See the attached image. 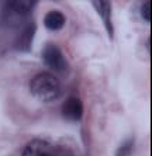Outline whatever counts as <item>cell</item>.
Returning <instances> with one entry per match:
<instances>
[{
    "label": "cell",
    "instance_id": "2",
    "mask_svg": "<svg viewBox=\"0 0 152 156\" xmlns=\"http://www.w3.org/2000/svg\"><path fill=\"white\" fill-rule=\"evenodd\" d=\"M44 65L48 66L51 70L58 73H66L69 69V63L66 58L62 54L61 48L56 47L55 44H45L41 52Z\"/></svg>",
    "mask_w": 152,
    "mask_h": 156
},
{
    "label": "cell",
    "instance_id": "1",
    "mask_svg": "<svg viewBox=\"0 0 152 156\" xmlns=\"http://www.w3.org/2000/svg\"><path fill=\"white\" fill-rule=\"evenodd\" d=\"M30 90L35 98L44 103H51L61 96L62 87L55 75L49 72H41L31 79Z\"/></svg>",
    "mask_w": 152,
    "mask_h": 156
},
{
    "label": "cell",
    "instance_id": "3",
    "mask_svg": "<svg viewBox=\"0 0 152 156\" xmlns=\"http://www.w3.org/2000/svg\"><path fill=\"white\" fill-rule=\"evenodd\" d=\"M21 156H61L59 151L44 139H33L27 144Z\"/></svg>",
    "mask_w": 152,
    "mask_h": 156
},
{
    "label": "cell",
    "instance_id": "6",
    "mask_svg": "<svg viewBox=\"0 0 152 156\" xmlns=\"http://www.w3.org/2000/svg\"><path fill=\"white\" fill-rule=\"evenodd\" d=\"M92 6L100 14L101 21L109 33V37L113 38L114 37V27L111 24V3L107 0H94V2H92Z\"/></svg>",
    "mask_w": 152,
    "mask_h": 156
},
{
    "label": "cell",
    "instance_id": "5",
    "mask_svg": "<svg viewBox=\"0 0 152 156\" xmlns=\"http://www.w3.org/2000/svg\"><path fill=\"white\" fill-rule=\"evenodd\" d=\"M35 2L34 0H13V2H7V13H6V18L9 17H25L30 14L33 9L35 7Z\"/></svg>",
    "mask_w": 152,
    "mask_h": 156
},
{
    "label": "cell",
    "instance_id": "4",
    "mask_svg": "<svg viewBox=\"0 0 152 156\" xmlns=\"http://www.w3.org/2000/svg\"><path fill=\"white\" fill-rule=\"evenodd\" d=\"M62 117L68 121L78 122L83 117V103L80 101L78 97H69L65 100L61 108Z\"/></svg>",
    "mask_w": 152,
    "mask_h": 156
},
{
    "label": "cell",
    "instance_id": "9",
    "mask_svg": "<svg viewBox=\"0 0 152 156\" xmlns=\"http://www.w3.org/2000/svg\"><path fill=\"white\" fill-rule=\"evenodd\" d=\"M132 151H134V139L130 138L121 144V146L117 149L116 156H131Z\"/></svg>",
    "mask_w": 152,
    "mask_h": 156
},
{
    "label": "cell",
    "instance_id": "10",
    "mask_svg": "<svg viewBox=\"0 0 152 156\" xmlns=\"http://www.w3.org/2000/svg\"><path fill=\"white\" fill-rule=\"evenodd\" d=\"M141 16L145 21H151V2H145L141 7Z\"/></svg>",
    "mask_w": 152,
    "mask_h": 156
},
{
    "label": "cell",
    "instance_id": "8",
    "mask_svg": "<svg viewBox=\"0 0 152 156\" xmlns=\"http://www.w3.org/2000/svg\"><path fill=\"white\" fill-rule=\"evenodd\" d=\"M66 18L58 10H51L48 11L45 17H44V26L47 27V30L49 31H59L62 27L65 26Z\"/></svg>",
    "mask_w": 152,
    "mask_h": 156
},
{
    "label": "cell",
    "instance_id": "7",
    "mask_svg": "<svg viewBox=\"0 0 152 156\" xmlns=\"http://www.w3.org/2000/svg\"><path fill=\"white\" fill-rule=\"evenodd\" d=\"M35 31H37V26L34 23H30L28 26H25L14 44L16 49H18L21 52H28L31 49V44H33V38L35 35Z\"/></svg>",
    "mask_w": 152,
    "mask_h": 156
}]
</instances>
